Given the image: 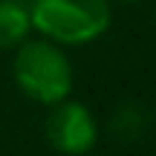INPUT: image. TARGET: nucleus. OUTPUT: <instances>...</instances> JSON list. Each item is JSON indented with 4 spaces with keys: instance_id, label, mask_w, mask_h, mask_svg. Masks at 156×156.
Instances as JSON below:
<instances>
[{
    "instance_id": "nucleus-6",
    "label": "nucleus",
    "mask_w": 156,
    "mask_h": 156,
    "mask_svg": "<svg viewBox=\"0 0 156 156\" xmlns=\"http://www.w3.org/2000/svg\"><path fill=\"white\" fill-rule=\"evenodd\" d=\"M119 3H139V0H119Z\"/></svg>"
},
{
    "instance_id": "nucleus-3",
    "label": "nucleus",
    "mask_w": 156,
    "mask_h": 156,
    "mask_svg": "<svg viewBox=\"0 0 156 156\" xmlns=\"http://www.w3.org/2000/svg\"><path fill=\"white\" fill-rule=\"evenodd\" d=\"M44 133H46V142H49L58 153L81 156V153H87L90 147L95 145L98 127H95L93 113L84 104L64 98V101H58V104H52V113L46 116Z\"/></svg>"
},
{
    "instance_id": "nucleus-1",
    "label": "nucleus",
    "mask_w": 156,
    "mask_h": 156,
    "mask_svg": "<svg viewBox=\"0 0 156 156\" xmlns=\"http://www.w3.org/2000/svg\"><path fill=\"white\" fill-rule=\"evenodd\" d=\"M12 78L26 98L38 104H58L73 90V64L58 44L46 38L23 41L12 58Z\"/></svg>"
},
{
    "instance_id": "nucleus-2",
    "label": "nucleus",
    "mask_w": 156,
    "mask_h": 156,
    "mask_svg": "<svg viewBox=\"0 0 156 156\" xmlns=\"http://www.w3.org/2000/svg\"><path fill=\"white\" fill-rule=\"evenodd\" d=\"M32 29L52 44L81 46L110 26V0H29Z\"/></svg>"
},
{
    "instance_id": "nucleus-4",
    "label": "nucleus",
    "mask_w": 156,
    "mask_h": 156,
    "mask_svg": "<svg viewBox=\"0 0 156 156\" xmlns=\"http://www.w3.org/2000/svg\"><path fill=\"white\" fill-rule=\"evenodd\" d=\"M153 116L142 101H122V104L113 110L110 122H107V133L110 139L122 142V145H133V142L145 139V133L151 130Z\"/></svg>"
},
{
    "instance_id": "nucleus-5",
    "label": "nucleus",
    "mask_w": 156,
    "mask_h": 156,
    "mask_svg": "<svg viewBox=\"0 0 156 156\" xmlns=\"http://www.w3.org/2000/svg\"><path fill=\"white\" fill-rule=\"evenodd\" d=\"M32 32L29 0H0V52L17 49Z\"/></svg>"
}]
</instances>
